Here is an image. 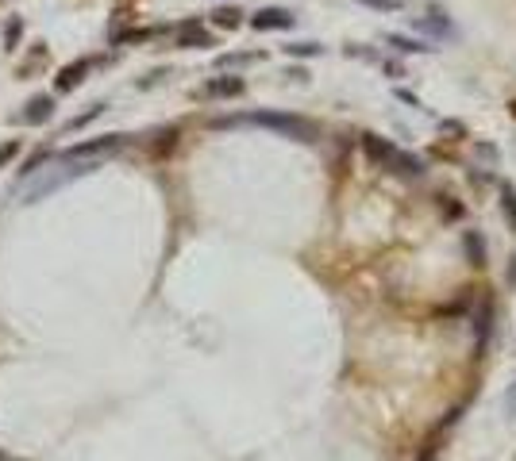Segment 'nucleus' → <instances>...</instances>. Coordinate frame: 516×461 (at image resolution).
Instances as JSON below:
<instances>
[{
    "instance_id": "obj_1",
    "label": "nucleus",
    "mask_w": 516,
    "mask_h": 461,
    "mask_svg": "<svg viewBox=\"0 0 516 461\" xmlns=\"http://www.w3.org/2000/svg\"><path fill=\"white\" fill-rule=\"evenodd\" d=\"M120 146H124V138L120 135H104V138H93V143H77L70 146V150H62L58 158H51L43 169H35V181L27 185V193H23V200H39V196L54 193V188L70 185V181L85 177L89 169H96V162H104L108 154H116Z\"/></svg>"
},
{
    "instance_id": "obj_2",
    "label": "nucleus",
    "mask_w": 516,
    "mask_h": 461,
    "mask_svg": "<svg viewBox=\"0 0 516 461\" xmlns=\"http://www.w3.org/2000/svg\"><path fill=\"white\" fill-rule=\"evenodd\" d=\"M235 123H251V127H266L277 135H289L297 143H313L316 127L301 115H285V112H251V115H235V119H216V127H235Z\"/></svg>"
},
{
    "instance_id": "obj_3",
    "label": "nucleus",
    "mask_w": 516,
    "mask_h": 461,
    "mask_svg": "<svg viewBox=\"0 0 516 461\" xmlns=\"http://www.w3.org/2000/svg\"><path fill=\"white\" fill-rule=\"evenodd\" d=\"M363 150H366V158H370V162H378V166L401 173V177H420V173H424V162L416 158V154L397 150L393 143H386V138H378V135H363Z\"/></svg>"
},
{
    "instance_id": "obj_4",
    "label": "nucleus",
    "mask_w": 516,
    "mask_h": 461,
    "mask_svg": "<svg viewBox=\"0 0 516 461\" xmlns=\"http://www.w3.org/2000/svg\"><path fill=\"white\" fill-rule=\"evenodd\" d=\"M251 27L255 31H289L293 12H285V8H262V12L251 15Z\"/></svg>"
},
{
    "instance_id": "obj_5",
    "label": "nucleus",
    "mask_w": 516,
    "mask_h": 461,
    "mask_svg": "<svg viewBox=\"0 0 516 461\" xmlns=\"http://www.w3.org/2000/svg\"><path fill=\"white\" fill-rule=\"evenodd\" d=\"M89 70H93V62H89V58H77V62H70L65 70H58V77H54V89H58V93H73V89L85 81Z\"/></svg>"
},
{
    "instance_id": "obj_6",
    "label": "nucleus",
    "mask_w": 516,
    "mask_h": 461,
    "mask_svg": "<svg viewBox=\"0 0 516 461\" xmlns=\"http://www.w3.org/2000/svg\"><path fill=\"white\" fill-rule=\"evenodd\" d=\"M243 89H247V81H243V77H212L208 81V93L212 96H239Z\"/></svg>"
},
{
    "instance_id": "obj_7",
    "label": "nucleus",
    "mask_w": 516,
    "mask_h": 461,
    "mask_svg": "<svg viewBox=\"0 0 516 461\" xmlns=\"http://www.w3.org/2000/svg\"><path fill=\"white\" fill-rule=\"evenodd\" d=\"M54 115V100L51 96H35V100L27 104V112H23V119L27 123H46Z\"/></svg>"
},
{
    "instance_id": "obj_8",
    "label": "nucleus",
    "mask_w": 516,
    "mask_h": 461,
    "mask_svg": "<svg viewBox=\"0 0 516 461\" xmlns=\"http://www.w3.org/2000/svg\"><path fill=\"white\" fill-rule=\"evenodd\" d=\"M386 43L397 46L401 54H424V51H432L428 43H420V39H408V35H386Z\"/></svg>"
},
{
    "instance_id": "obj_9",
    "label": "nucleus",
    "mask_w": 516,
    "mask_h": 461,
    "mask_svg": "<svg viewBox=\"0 0 516 461\" xmlns=\"http://www.w3.org/2000/svg\"><path fill=\"white\" fill-rule=\"evenodd\" d=\"M462 242H466V254H470V261H474V266H486V242H482V235H478V230H466V238H462Z\"/></svg>"
},
{
    "instance_id": "obj_10",
    "label": "nucleus",
    "mask_w": 516,
    "mask_h": 461,
    "mask_svg": "<svg viewBox=\"0 0 516 461\" xmlns=\"http://www.w3.org/2000/svg\"><path fill=\"white\" fill-rule=\"evenodd\" d=\"M177 43H182V46H208L212 39H208V31H201L196 23H185V27H182V39H177Z\"/></svg>"
},
{
    "instance_id": "obj_11",
    "label": "nucleus",
    "mask_w": 516,
    "mask_h": 461,
    "mask_svg": "<svg viewBox=\"0 0 516 461\" xmlns=\"http://www.w3.org/2000/svg\"><path fill=\"white\" fill-rule=\"evenodd\" d=\"M501 208H505V216H509V227L516 230V188L505 181L501 185Z\"/></svg>"
},
{
    "instance_id": "obj_12",
    "label": "nucleus",
    "mask_w": 516,
    "mask_h": 461,
    "mask_svg": "<svg viewBox=\"0 0 516 461\" xmlns=\"http://www.w3.org/2000/svg\"><path fill=\"white\" fill-rule=\"evenodd\" d=\"M239 8H216V12H212V20H216L220 23V27H227V31H232V27H239Z\"/></svg>"
},
{
    "instance_id": "obj_13",
    "label": "nucleus",
    "mask_w": 516,
    "mask_h": 461,
    "mask_svg": "<svg viewBox=\"0 0 516 461\" xmlns=\"http://www.w3.org/2000/svg\"><path fill=\"white\" fill-rule=\"evenodd\" d=\"M285 54H293V58H316V54H320V46H316V43H289V46H285Z\"/></svg>"
},
{
    "instance_id": "obj_14",
    "label": "nucleus",
    "mask_w": 516,
    "mask_h": 461,
    "mask_svg": "<svg viewBox=\"0 0 516 461\" xmlns=\"http://www.w3.org/2000/svg\"><path fill=\"white\" fill-rule=\"evenodd\" d=\"M486 335H489V308L482 304V311H478V346L486 342Z\"/></svg>"
},
{
    "instance_id": "obj_15",
    "label": "nucleus",
    "mask_w": 516,
    "mask_h": 461,
    "mask_svg": "<svg viewBox=\"0 0 516 461\" xmlns=\"http://www.w3.org/2000/svg\"><path fill=\"white\" fill-rule=\"evenodd\" d=\"M15 150H20V143H0V169L15 158Z\"/></svg>"
},
{
    "instance_id": "obj_16",
    "label": "nucleus",
    "mask_w": 516,
    "mask_h": 461,
    "mask_svg": "<svg viewBox=\"0 0 516 461\" xmlns=\"http://www.w3.org/2000/svg\"><path fill=\"white\" fill-rule=\"evenodd\" d=\"M20 31H23V23H20V20L8 23V51H15V43H20Z\"/></svg>"
},
{
    "instance_id": "obj_17",
    "label": "nucleus",
    "mask_w": 516,
    "mask_h": 461,
    "mask_svg": "<svg viewBox=\"0 0 516 461\" xmlns=\"http://www.w3.org/2000/svg\"><path fill=\"white\" fill-rule=\"evenodd\" d=\"M363 4H370V8H389V12H393V8H401V0H363Z\"/></svg>"
},
{
    "instance_id": "obj_18",
    "label": "nucleus",
    "mask_w": 516,
    "mask_h": 461,
    "mask_svg": "<svg viewBox=\"0 0 516 461\" xmlns=\"http://www.w3.org/2000/svg\"><path fill=\"white\" fill-rule=\"evenodd\" d=\"M397 96H401V100H405V104H413V108H420V100H416L413 93H405V89H397Z\"/></svg>"
},
{
    "instance_id": "obj_19",
    "label": "nucleus",
    "mask_w": 516,
    "mask_h": 461,
    "mask_svg": "<svg viewBox=\"0 0 516 461\" xmlns=\"http://www.w3.org/2000/svg\"><path fill=\"white\" fill-rule=\"evenodd\" d=\"M505 408H509V415H516V384H512V392H509V403H505Z\"/></svg>"
}]
</instances>
